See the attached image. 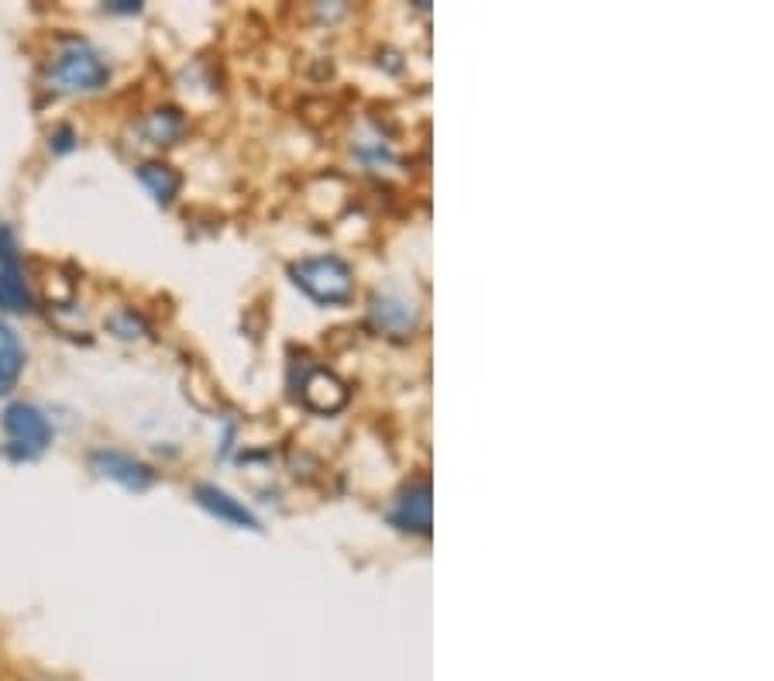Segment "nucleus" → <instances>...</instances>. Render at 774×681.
Masks as SVG:
<instances>
[{
  "label": "nucleus",
  "instance_id": "1",
  "mask_svg": "<svg viewBox=\"0 0 774 681\" xmlns=\"http://www.w3.org/2000/svg\"><path fill=\"white\" fill-rule=\"evenodd\" d=\"M45 83L55 93H96L111 83V65L86 39L65 35L45 65Z\"/></svg>",
  "mask_w": 774,
  "mask_h": 681
},
{
  "label": "nucleus",
  "instance_id": "2",
  "mask_svg": "<svg viewBox=\"0 0 774 681\" xmlns=\"http://www.w3.org/2000/svg\"><path fill=\"white\" fill-rule=\"evenodd\" d=\"M293 283L307 293L310 299L324 306H345L355 296V276L352 265L338 255H317V258H299L289 265Z\"/></svg>",
  "mask_w": 774,
  "mask_h": 681
},
{
  "label": "nucleus",
  "instance_id": "3",
  "mask_svg": "<svg viewBox=\"0 0 774 681\" xmlns=\"http://www.w3.org/2000/svg\"><path fill=\"white\" fill-rule=\"evenodd\" d=\"M8 430V458L11 461H35L52 445V424L35 403H11L4 410Z\"/></svg>",
  "mask_w": 774,
  "mask_h": 681
},
{
  "label": "nucleus",
  "instance_id": "4",
  "mask_svg": "<svg viewBox=\"0 0 774 681\" xmlns=\"http://www.w3.org/2000/svg\"><path fill=\"white\" fill-rule=\"evenodd\" d=\"M35 299H31L24 268H21V248H18V234L0 224V311L8 314H28Z\"/></svg>",
  "mask_w": 774,
  "mask_h": 681
},
{
  "label": "nucleus",
  "instance_id": "5",
  "mask_svg": "<svg viewBox=\"0 0 774 681\" xmlns=\"http://www.w3.org/2000/svg\"><path fill=\"white\" fill-rule=\"evenodd\" d=\"M90 465H93V471L100 475V479H111L128 492H145L155 482V471L145 461L128 455V451L96 448V451H90Z\"/></svg>",
  "mask_w": 774,
  "mask_h": 681
},
{
  "label": "nucleus",
  "instance_id": "6",
  "mask_svg": "<svg viewBox=\"0 0 774 681\" xmlns=\"http://www.w3.org/2000/svg\"><path fill=\"white\" fill-rule=\"evenodd\" d=\"M430 482L420 479L410 489H403V496L389 509V520L407 533H430Z\"/></svg>",
  "mask_w": 774,
  "mask_h": 681
},
{
  "label": "nucleus",
  "instance_id": "7",
  "mask_svg": "<svg viewBox=\"0 0 774 681\" xmlns=\"http://www.w3.org/2000/svg\"><path fill=\"white\" fill-rule=\"evenodd\" d=\"M193 499H196V506H204L211 517H217V520H224V524H231V527H248V530H258V520H255L252 509H248L242 499H234L231 492L217 489V486L200 482V486L193 489Z\"/></svg>",
  "mask_w": 774,
  "mask_h": 681
},
{
  "label": "nucleus",
  "instance_id": "8",
  "mask_svg": "<svg viewBox=\"0 0 774 681\" xmlns=\"http://www.w3.org/2000/svg\"><path fill=\"white\" fill-rule=\"evenodd\" d=\"M183 131H186V118L176 108H159V111L145 114L142 124H139L142 145H152V149L176 145L183 139Z\"/></svg>",
  "mask_w": 774,
  "mask_h": 681
},
{
  "label": "nucleus",
  "instance_id": "9",
  "mask_svg": "<svg viewBox=\"0 0 774 681\" xmlns=\"http://www.w3.org/2000/svg\"><path fill=\"white\" fill-rule=\"evenodd\" d=\"M21 372H24V345L14 327L8 321H0V396H8L18 386Z\"/></svg>",
  "mask_w": 774,
  "mask_h": 681
},
{
  "label": "nucleus",
  "instance_id": "10",
  "mask_svg": "<svg viewBox=\"0 0 774 681\" xmlns=\"http://www.w3.org/2000/svg\"><path fill=\"white\" fill-rule=\"evenodd\" d=\"M139 180H142V186L152 193V200L162 203V207H170V203L176 200V193H180V186H183V180H180L176 169H173L170 162H159V159L139 165Z\"/></svg>",
  "mask_w": 774,
  "mask_h": 681
},
{
  "label": "nucleus",
  "instance_id": "11",
  "mask_svg": "<svg viewBox=\"0 0 774 681\" xmlns=\"http://www.w3.org/2000/svg\"><path fill=\"white\" fill-rule=\"evenodd\" d=\"M345 386L330 376V372H314V376L307 379V386H303V399H307L314 410H338V406L345 403Z\"/></svg>",
  "mask_w": 774,
  "mask_h": 681
},
{
  "label": "nucleus",
  "instance_id": "12",
  "mask_svg": "<svg viewBox=\"0 0 774 681\" xmlns=\"http://www.w3.org/2000/svg\"><path fill=\"white\" fill-rule=\"evenodd\" d=\"M414 303L407 299H376V321L389 334H407L414 327Z\"/></svg>",
  "mask_w": 774,
  "mask_h": 681
},
{
  "label": "nucleus",
  "instance_id": "13",
  "mask_svg": "<svg viewBox=\"0 0 774 681\" xmlns=\"http://www.w3.org/2000/svg\"><path fill=\"white\" fill-rule=\"evenodd\" d=\"M108 331L121 340H142L149 337V324L142 321V314H134V311H118L108 317Z\"/></svg>",
  "mask_w": 774,
  "mask_h": 681
},
{
  "label": "nucleus",
  "instance_id": "14",
  "mask_svg": "<svg viewBox=\"0 0 774 681\" xmlns=\"http://www.w3.org/2000/svg\"><path fill=\"white\" fill-rule=\"evenodd\" d=\"M49 149H52L55 155H65V152H73V149H77V134H73V128H70V124H62V128H55V131L49 134Z\"/></svg>",
  "mask_w": 774,
  "mask_h": 681
},
{
  "label": "nucleus",
  "instance_id": "15",
  "mask_svg": "<svg viewBox=\"0 0 774 681\" xmlns=\"http://www.w3.org/2000/svg\"><path fill=\"white\" fill-rule=\"evenodd\" d=\"M108 11L111 14H139L142 4H139V0H118V4H108Z\"/></svg>",
  "mask_w": 774,
  "mask_h": 681
}]
</instances>
